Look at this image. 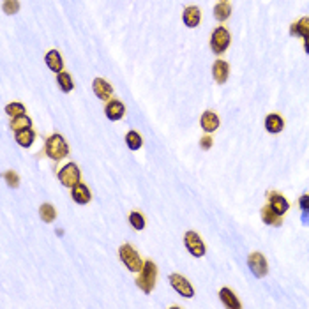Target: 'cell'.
Here are the masks:
<instances>
[{
    "label": "cell",
    "instance_id": "23",
    "mask_svg": "<svg viewBox=\"0 0 309 309\" xmlns=\"http://www.w3.org/2000/svg\"><path fill=\"white\" fill-rule=\"evenodd\" d=\"M57 81H58V87H60L62 92H71V90L74 89L73 78H71V74L66 73V71H62V73L57 74Z\"/></svg>",
    "mask_w": 309,
    "mask_h": 309
},
{
    "label": "cell",
    "instance_id": "2",
    "mask_svg": "<svg viewBox=\"0 0 309 309\" xmlns=\"http://www.w3.org/2000/svg\"><path fill=\"white\" fill-rule=\"evenodd\" d=\"M155 281H157V265L152 260H145L143 269L138 272V278H136V285L142 292L151 294L154 290Z\"/></svg>",
    "mask_w": 309,
    "mask_h": 309
},
{
    "label": "cell",
    "instance_id": "11",
    "mask_svg": "<svg viewBox=\"0 0 309 309\" xmlns=\"http://www.w3.org/2000/svg\"><path fill=\"white\" fill-rule=\"evenodd\" d=\"M92 90H94V94L103 101H110L113 96V87L110 85L105 78H96V80L92 81Z\"/></svg>",
    "mask_w": 309,
    "mask_h": 309
},
{
    "label": "cell",
    "instance_id": "19",
    "mask_svg": "<svg viewBox=\"0 0 309 309\" xmlns=\"http://www.w3.org/2000/svg\"><path fill=\"white\" fill-rule=\"evenodd\" d=\"M44 60H46V66L50 67L53 73H62V69H64V60H62L60 53H58L57 50H50L46 53V57H44Z\"/></svg>",
    "mask_w": 309,
    "mask_h": 309
},
{
    "label": "cell",
    "instance_id": "17",
    "mask_svg": "<svg viewBox=\"0 0 309 309\" xmlns=\"http://www.w3.org/2000/svg\"><path fill=\"white\" fill-rule=\"evenodd\" d=\"M265 129L272 135H278L285 129V119L279 113H269L265 119Z\"/></svg>",
    "mask_w": 309,
    "mask_h": 309
},
{
    "label": "cell",
    "instance_id": "3",
    "mask_svg": "<svg viewBox=\"0 0 309 309\" xmlns=\"http://www.w3.org/2000/svg\"><path fill=\"white\" fill-rule=\"evenodd\" d=\"M119 256H120V260H122L124 265L128 267L131 272H136V274H138V272L143 269V263L145 262H143L140 253L136 251L131 244H122L119 249Z\"/></svg>",
    "mask_w": 309,
    "mask_h": 309
},
{
    "label": "cell",
    "instance_id": "32",
    "mask_svg": "<svg viewBox=\"0 0 309 309\" xmlns=\"http://www.w3.org/2000/svg\"><path fill=\"white\" fill-rule=\"evenodd\" d=\"M299 207L302 212H309V193H304L299 198Z\"/></svg>",
    "mask_w": 309,
    "mask_h": 309
},
{
    "label": "cell",
    "instance_id": "4",
    "mask_svg": "<svg viewBox=\"0 0 309 309\" xmlns=\"http://www.w3.org/2000/svg\"><path fill=\"white\" fill-rule=\"evenodd\" d=\"M230 43H232V35H230L228 28L223 27V25L214 28L212 35H210V48H212L214 53L223 55L230 48Z\"/></svg>",
    "mask_w": 309,
    "mask_h": 309
},
{
    "label": "cell",
    "instance_id": "25",
    "mask_svg": "<svg viewBox=\"0 0 309 309\" xmlns=\"http://www.w3.org/2000/svg\"><path fill=\"white\" fill-rule=\"evenodd\" d=\"M39 216L44 223H53L55 217H57V210L51 203H43L39 207Z\"/></svg>",
    "mask_w": 309,
    "mask_h": 309
},
{
    "label": "cell",
    "instance_id": "12",
    "mask_svg": "<svg viewBox=\"0 0 309 309\" xmlns=\"http://www.w3.org/2000/svg\"><path fill=\"white\" fill-rule=\"evenodd\" d=\"M105 113H106V117H108L110 120H120L124 115H126V106H124L122 101L110 99V101H106Z\"/></svg>",
    "mask_w": 309,
    "mask_h": 309
},
{
    "label": "cell",
    "instance_id": "16",
    "mask_svg": "<svg viewBox=\"0 0 309 309\" xmlns=\"http://www.w3.org/2000/svg\"><path fill=\"white\" fill-rule=\"evenodd\" d=\"M71 198H73V200L76 201V203L87 205L90 200H92V194H90V189L87 187V184L80 182V184L74 185L73 191H71Z\"/></svg>",
    "mask_w": 309,
    "mask_h": 309
},
{
    "label": "cell",
    "instance_id": "8",
    "mask_svg": "<svg viewBox=\"0 0 309 309\" xmlns=\"http://www.w3.org/2000/svg\"><path fill=\"white\" fill-rule=\"evenodd\" d=\"M184 244L185 247H187V251L191 253L193 256H196V258H201V256H205V244L203 240H201V237L198 235L196 232H187L184 235Z\"/></svg>",
    "mask_w": 309,
    "mask_h": 309
},
{
    "label": "cell",
    "instance_id": "30",
    "mask_svg": "<svg viewBox=\"0 0 309 309\" xmlns=\"http://www.w3.org/2000/svg\"><path fill=\"white\" fill-rule=\"evenodd\" d=\"M4 178H5V182L11 185V187H18V185H19V177H18V173H16V171H12V170L5 171Z\"/></svg>",
    "mask_w": 309,
    "mask_h": 309
},
{
    "label": "cell",
    "instance_id": "1",
    "mask_svg": "<svg viewBox=\"0 0 309 309\" xmlns=\"http://www.w3.org/2000/svg\"><path fill=\"white\" fill-rule=\"evenodd\" d=\"M44 154L50 159H53V161H62V159L69 154V145H67V142L64 140V136L55 133V135L46 138V143H44Z\"/></svg>",
    "mask_w": 309,
    "mask_h": 309
},
{
    "label": "cell",
    "instance_id": "34",
    "mask_svg": "<svg viewBox=\"0 0 309 309\" xmlns=\"http://www.w3.org/2000/svg\"><path fill=\"white\" fill-rule=\"evenodd\" d=\"M219 2H228V0H219Z\"/></svg>",
    "mask_w": 309,
    "mask_h": 309
},
{
    "label": "cell",
    "instance_id": "5",
    "mask_svg": "<svg viewBox=\"0 0 309 309\" xmlns=\"http://www.w3.org/2000/svg\"><path fill=\"white\" fill-rule=\"evenodd\" d=\"M80 178H81V173H80V168H78L76 162H67V164H64V166L60 168V171H58V180H60L62 185H66V187H71L73 189L74 185L80 184Z\"/></svg>",
    "mask_w": 309,
    "mask_h": 309
},
{
    "label": "cell",
    "instance_id": "21",
    "mask_svg": "<svg viewBox=\"0 0 309 309\" xmlns=\"http://www.w3.org/2000/svg\"><path fill=\"white\" fill-rule=\"evenodd\" d=\"M14 138H16V142H18L19 147L28 149V147H32V143L35 142V131H34L32 128L23 129V131H18V133H16Z\"/></svg>",
    "mask_w": 309,
    "mask_h": 309
},
{
    "label": "cell",
    "instance_id": "24",
    "mask_svg": "<svg viewBox=\"0 0 309 309\" xmlns=\"http://www.w3.org/2000/svg\"><path fill=\"white\" fill-rule=\"evenodd\" d=\"M32 128V120L30 117L27 115H19V117H14V119L11 120V129L14 133L18 131H23V129H28Z\"/></svg>",
    "mask_w": 309,
    "mask_h": 309
},
{
    "label": "cell",
    "instance_id": "26",
    "mask_svg": "<svg viewBox=\"0 0 309 309\" xmlns=\"http://www.w3.org/2000/svg\"><path fill=\"white\" fill-rule=\"evenodd\" d=\"M126 145H128L131 151H140L143 145V138L140 136V133L129 131L128 135H126Z\"/></svg>",
    "mask_w": 309,
    "mask_h": 309
},
{
    "label": "cell",
    "instance_id": "22",
    "mask_svg": "<svg viewBox=\"0 0 309 309\" xmlns=\"http://www.w3.org/2000/svg\"><path fill=\"white\" fill-rule=\"evenodd\" d=\"M230 14H232V5H230L228 2H219V4H216V7H214V18H216L217 21H226V19L230 18Z\"/></svg>",
    "mask_w": 309,
    "mask_h": 309
},
{
    "label": "cell",
    "instance_id": "6",
    "mask_svg": "<svg viewBox=\"0 0 309 309\" xmlns=\"http://www.w3.org/2000/svg\"><path fill=\"white\" fill-rule=\"evenodd\" d=\"M247 267L249 271L253 272L255 278H265L267 272H269V263H267V258L262 255L260 251H255L247 256Z\"/></svg>",
    "mask_w": 309,
    "mask_h": 309
},
{
    "label": "cell",
    "instance_id": "20",
    "mask_svg": "<svg viewBox=\"0 0 309 309\" xmlns=\"http://www.w3.org/2000/svg\"><path fill=\"white\" fill-rule=\"evenodd\" d=\"M290 35H294V37H306V35H309V16H304V18L297 19L295 23L290 25Z\"/></svg>",
    "mask_w": 309,
    "mask_h": 309
},
{
    "label": "cell",
    "instance_id": "13",
    "mask_svg": "<svg viewBox=\"0 0 309 309\" xmlns=\"http://www.w3.org/2000/svg\"><path fill=\"white\" fill-rule=\"evenodd\" d=\"M212 76L214 80L217 81V83H226V80H228L230 76V66H228V62L223 60V58H217L216 62H214V66H212Z\"/></svg>",
    "mask_w": 309,
    "mask_h": 309
},
{
    "label": "cell",
    "instance_id": "18",
    "mask_svg": "<svg viewBox=\"0 0 309 309\" xmlns=\"http://www.w3.org/2000/svg\"><path fill=\"white\" fill-rule=\"evenodd\" d=\"M219 299H221V302H223V304L226 306V308H230V309H240L242 308L239 297H237V295L233 294V290H230V288H221Z\"/></svg>",
    "mask_w": 309,
    "mask_h": 309
},
{
    "label": "cell",
    "instance_id": "14",
    "mask_svg": "<svg viewBox=\"0 0 309 309\" xmlns=\"http://www.w3.org/2000/svg\"><path fill=\"white\" fill-rule=\"evenodd\" d=\"M182 19H184L185 27H189V28L198 27L201 21L200 7H196V5H187V7L184 9V12H182Z\"/></svg>",
    "mask_w": 309,
    "mask_h": 309
},
{
    "label": "cell",
    "instance_id": "28",
    "mask_svg": "<svg viewBox=\"0 0 309 309\" xmlns=\"http://www.w3.org/2000/svg\"><path fill=\"white\" fill-rule=\"evenodd\" d=\"M5 113H7L11 119H14V117L25 115L27 110H25V105H21V103H9V105L5 106Z\"/></svg>",
    "mask_w": 309,
    "mask_h": 309
},
{
    "label": "cell",
    "instance_id": "10",
    "mask_svg": "<svg viewBox=\"0 0 309 309\" xmlns=\"http://www.w3.org/2000/svg\"><path fill=\"white\" fill-rule=\"evenodd\" d=\"M200 126L207 135H212L214 131H217V128H219V117H217V113L212 112V110L203 112L200 119Z\"/></svg>",
    "mask_w": 309,
    "mask_h": 309
},
{
    "label": "cell",
    "instance_id": "7",
    "mask_svg": "<svg viewBox=\"0 0 309 309\" xmlns=\"http://www.w3.org/2000/svg\"><path fill=\"white\" fill-rule=\"evenodd\" d=\"M170 285L180 297L191 299L194 295V288L189 283V279L184 278L182 274H170Z\"/></svg>",
    "mask_w": 309,
    "mask_h": 309
},
{
    "label": "cell",
    "instance_id": "33",
    "mask_svg": "<svg viewBox=\"0 0 309 309\" xmlns=\"http://www.w3.org/2000/svg\"><path fill=\"white\" fill-rule=\"evenodd\" d=\"M304 51L309 55V35H306L304 37Z\"/></svg>",
    "mask_w": 309,
    "mask_h": 309
},
{
    "label": "cell",
    "instance_id": "29",
    "mask_svg": "<svg viewBox=\"0 0 309 309\" xmlns=\"http://www.w3.org/2000/svg\"><path fill=\"white\" fill-rule=\"evenodd\" d=\"M5 14H16L19 11V2L18 0H4V5H2Z\"/></svg>",
    "mask_w": 309,
    "mask_h": 309
},
{
    "label": "cell",
    "instance_id": "31",
    "mask_svg": "<svg viewBox=\"0 0 309 309\" xmlns=\"http://www.w3.org/2000/svg\"><path fill=\"white\" fill-rule=\"evenodd\" d=\"M214 145V140H212V136L210 135H205V136H201V140H200V147L203 149V151H209L210 147Z\"/></svg>",
    "mask_w": 309,
    "mask_h": 309
},
{
    "label": "cell",
    "instance_id": "15",
    "mask_svg": "<svg viewBox=\"0 0 309 309\" xmlns=\"http://www.w3.org/2000/svg\"><path fill=\"white\" fill-rule=\"evenodd\" d=\"M260 216H262V221L267 224V226H281L283 224V216L276 212L269 203H267L265 207H262Z\"/></svg>",
    "mask_w": 309,
    "mask_h": 309
},
{
    "label": "cell",
    "instance_id": "9",
    "mask_svg": "<svg viewBox=\"0 0 309 309\" xmlns=\"http://www.w3.org/2000/svg\"><path fill=\"white\" fill-rule=\"evenodd\" d=\"M267 200H269V205H271L272 209L278 214H281V216H285V214L290 210L288 200H286L281 193H278V191H269V193H267Z\"/></svg>",
    "mask_w": 309,
    "mask_h": 309
},
{
    "label": "cell",
    "instance_id": "27",
    "mask_svg": "<svg viewBox=\"0 0 309 309\" xmlns=\"http://www.w3.org/2000/svg\"><path fill=\"white\" fill-rule=\"evenodd\" d=\"M129 223H131V226L135 230H143L145 228V217H143V214L140 212V210H133L131 214H129Z\"/></svg>",
    "mask_w": 309,
    "mask_h": 309
}]
</instances>
